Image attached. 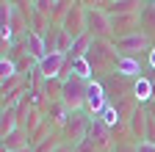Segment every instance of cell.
Returning a JSON list of instances; mask_svg holds the SVG:
<instances>
[{
    "label": "cell",
    "instance_id": "6da1fadb",
    "mask_svg": "<svg viewBox=\"0 0 155 152\" xmlns=\"http://www.w3.org/2000/svg\"><path fill=\"white\" fill-rule=\"evenodd\" d=\"M86 58H89L94 75H105V72L114 75V66H116L119 53H116L114 42H108V39H94V42H91V50L86 53Z\"/></svg>",
    "mask_w": 155,
    "mask_h": 152
},
{
    "label": "cell",
    "instance_id": "7a4b0ae2",
    "mask_svg": "<svg viewBox=\"0 0 155 152\" xmlns=\"http://www.w3.org/2000/svg\"><path fill=\"white\" fill-rule=\"evenodd\" d=\"M86 89L89 83L75 78V75H67L58 86V100H61L69 111H86Z\"/></svg>",
    "mask_w": 155,
    "mask_h": 152
},
{
    "label": "cell",
    "instance_id": "3957f363",
    "mask_svg": "<svg viewBox=\"0 0 155 152\" xmlns=\"http://www.w3.org/2000/svg\"><path fill=\"white\" fill-rule=\"evenodd\" d=\"M89 122H91V116H89L86 111H72L69 119H67V125L58 130V133H61V138L69 147H78V144L86 138V133H89Z\"/></svg>",
    "mask_w": 155,
    "mask_h": 152
},
{
    "label": "cell",
    "instance_id": "277c9868",
    "mask_svg": "<svg viewBox=\"0 0 155 152\" xmlns=\"http://www.w3.org/2000/svg\"><path fill=\"white\" fill-rule=\"evenodd\" d=\"M114 47H116V53L119 55H133V58H139L141 53H150L152 50V39L147 33H133V36H125V39H116L114 42Z\"/></svg>",
    "mask_w": 155,
    "mask_h": 152
},
{
    "label": "cell",
    "instance_id": "5b68a950",
    "mask_svg": "<svg viewBox=\"0 0 155 152\" xmlns=\"http://www.w3.org/2000/svg\"><path fill=\"white\" fill-rule=\"evenodd\" d=\"M86 14H89V8H86L83 3H78V0L69 6V11H67V17H64V22H61V28L72 36V39H78V36L89 33V28H86Z\"/></svg>",
    "mask_w": 155,
    "mask_h": 152
},
{
    "label": "cell",
    "instance_id": "8992f818",
    "mask_svg": "<svg viewBox=\"0 0 155 152\" xmlns=\"http://www.w3.org/2000/svg\"><path fill=\"white\" fill-rule=\"evenodd\" d=\"M67 55L64 53H50L47 55V58H42V61H39L36 64V72L39 75H42V78L45 80H58V78H67Z\"/></svg>",
    "mask_w": 155,
    "mask_h": 152
},
{
    "label": "cell",
    "instance_id": "52a82bcc",
    "mask_svg": "<svg viewBox=\"0 0 155 152\" xmlns=\"http://www.w3.org/2000/svg\"><path fill=\"white\" fill-rule=\"evenodd\" d=\"M86 28H89V33L94 36V39H108V42H114L111 17H108L105 8H94V11H89V14H86Z\"/></svg>",
    "mask_w": 155,
    "mask_h": 152
},
{
    "label": "cell",
    "instance_id": "ba28073f",
    "mask_svg": "<svg viewBox=\"0 0 155 152\" xmlns=\"http://www.w3.org/2000/svg\"><path fill=\"white\" fill-rule=\"evenodd\" d=\"M111 17V31H114V42L133 36L141 31V17L139 14H108Z\"/></svg>",
    "mask_w": 155,
    "mask_h": 152
},
{
    "label": "cell",
    "instance_id": "9c48e42d",
    "mask_svg": "<svg viewBox=\"0 0 155 152\" xmlns=\"http://www.w3.org/2000/svg\"><path fill=\"white\" fill-rule=\"evenodd\" d=\"M108 91H105V83L100 80H89V89H86V113L89 116H100L103 108L108 105Z\"/></svg>",
    "mask_w": 155,
    "mask_h": 152
},
{
    "label": "cell",
    "instance_id": "30bf717a",
    "mask_svg": "<svg viewBox=\"0 0 155 152\" xmlns=\"http://www.w3.org/2000/svg\"><path fill=\"white\" fill-rule=\"evenodd\" d=\"M86 138L97 147V149H103V152H108V149H114V136H111V127L100 119V116H91V122H89V133H86Z\"/></svg>",
    "mask_w": 155,
    "mask_h": 152
},
{
    "label": "cell",
    "instance_id": "8fae6325",
    "mask_svg": "<svg viewBox=\"0 0 155 152\" xmlns=\"http://www.w3.org/2000/svg\"><path fill=\"white\" fill-rule=\"evenodd\" d=\"M127 133H130L133 144L147 141V108H144V105H139V108L127 116Z\"/></svg>",
    "mask_w": 155,
    "mask_h": 152
},
{
    "label": "cell",
    "instance_id": "7c38bea8",
    "mask_svg": "<svg viewBox=\"0 0 155 152\" xmlns=\"http://www.w3.org/2000/svg\"><path fill=\"white\" fill-rule=\"evenodd\" d=\"M141 72H144L141 69V58H133V55H119V58H116L114 75H119L125 80H139V78H144Z\"/></svg>",
    "mask_w": 155,
    "mask_h": 152
},
{
    "label": "cell",
    "instance_id": "4fadbf2b",
    "mask_svg": "<svg viewBox=\"0 0 155 152\" xmlns=\"http://www.w3.org/2000/svg\"><path fill=\"white\" fill-rule=\"evenodd\" d=\"M19 42H22L25 53L31 55V58H33L36 64L42 61V58H47V47H45V39H42V33H33V31H28V33H25Z\"/></svg>",
    "mask_w": 155,
    "mask_h": 152
},
{
    "label": "cell",
    "instance_id": "5bb4252c",
    "mask_svg": "<svg viewBox=\"0 0 155 152\" xmlns=\"http://www.w3.org/2000/svg\"><path fill=\"white\" fill-rule=\"evenodd\" d=\"M130 89H133V97H136V102H139V105L155 100V80H150L147 75H144V78H139V80H133Z\"/></svg>",
    "mask_w": 155,
    "mask_h": 152
},
{
    "label": "cell",
    "instance_id": "9a60e30c",
    "mask_svg": "<svg viewBox=\"0 0 155 152\" xmlns=\"http://www.w3.org/2000/svg\"><path fill=\"white\" fill-rule=\"evenodd\" d=\"M28 147H31V133L22 127H17L11 136L3 138V152H17V149H28Z\"/></svg>",
    "mask_w": 155,
    "mask_h": 152
},
{
    "label": "cell",
    "instance_id": "2e32d148",
    "mask_svg": "<svg viewBox=\"0 0 155 152\" xmlns=\"http://www.w3.org/2000/svg\"><path fill=\"white\" fill-rule=\"evenodd\" d=\"M67 75H75V78H81V80H94V69L89 64V58H69L67 61Z\"/></svg>",
    "mask_w": 155,
    "mask_h": 152
},
{
    "label": "cell",
    "instance_id": "e0dca14e",
    "mask_svg": "<svg viewBox=\"0 0 155 152\" xmlns=\"http://www.w3.org/2000/svg\"><path fill=\"white\" fill-rule=\"evenodd\" d=\"M144 0H116V3H108V14H141Z\"/></svg>",
    "mask_w": 155,
    "mask_h": 152
},
{
    "label": "cell",
    "instance_id": "ac0fdd59",
    "mask_svg": "<svg viewBox=\"0 0 155 152\" xmlns=\"http://www.w3.org/2000/svg\"><path fill=\"white\" fill-rule=\"evenodd\" d=\"M19 127V119H17V108H3V116H0V138L11 136V133Z\"/></svg>",
    "mask_w": 155,
    "mask_h": 152
},
{
    "label": "cell",
    "instance_id": "d6986e66",
    "mask_svg": "<svg viewBox=\"0 0 155 152\" xmlns=\"http://www.w3.org/2000/svg\"><path fill=\"white\" fill-rule=\"evenodd\" d=\"M91 42H94V36L91 33H83V36H78V39L72 42V50L67 58H86V53L91 50Z\"/></svg>",
    "mask_w": 155,
    "mask_h": 152
},
{
    "label": "cell",
    "instance_id": "ffe728a7",
    "mask_svg": "<svg viewBox=\"0 0 155 152\" xmlns=\"http://www.w3.org/2000/svg\"><path fill=\"white\" fill-rule=\"evenodd\" d=\"M139 17H141V33H147L152 39V33H155V3H144Z\"/></svg>",
    "mask_w": 155,
    "mask_h": 152
},
{
    "label": "cell",
    "instance_id": "44dd1931",
    "mask_svg": "<svg viewBox=\"0 0 155 152\" xmlns=\"http://www.w3.org/2000/svg\"><path fill=\"white\" fill-rule=\"evenodd\" d=\"M100 119H103V122H105V125H108L111 130H114L116 125H122V127H127V119H122V113L116 111V105H114V102H108V105L103 108V113H100Z\"/></svg>",
    "mask_w": 155,
    "mask_h": 152
},
{
    "label": "cell",
    "instance_id": "7402d4cb",
    "mask_svg": "<svg viewBox=\"0 0 155 152\" xmlns=\"http://www.w3.org/2000/svg\"><path fill=\"white\" fill-rule=\"evenodd\" d=\"M64 144V138H61V133H50L47 138H42L39 144H33V152H55L58 147Z\"/></svg>",
    "mask_w": 155,
    "mask_h": 152
},
{
    "label": "cell",
    "instance_id": "603a6c76",
    "mask_svg": "<svg viewBox=\"0 0 155 152\" xmlns=\"http://www.w3.org/2000/svg\"><path fill=\"white\" fill-rule=\"evenodd\" d=\"M58 36H61V25H50L47 31H45V47H47V55L50 53H58Z\"/></svg>",
    "mask_w": 155,
    "mask_h": 152
},
{
    "label": "cell",
    "instance_id": "cb8c5ba5",
    "mask_svg": "<svg viewBox=\"0 0 155 152\" xmlns=\"http://www.w3.org/2000/svg\"><path fill=\"white\" fill-rule=\"evenodd\" d=\"M55 6H58V0H33V11L42 14V17H47L50 22H53V11H55Z\"/></svg>",
    "mask_w": 155,
    "mask_h": 152
},
{
    "label": "cell",
    "instance_id": "d4e9b609",
    "mask_svg": "<svg viewBox=\"0 0 155 152\" xmlns=\"http://www.w3.org/2000/svg\"><path fill=\"white\" fill-rule=\"evenodd\" d=\"M14 75H19L17 61H14V58H6V55H3V61H0V80H8V78H14Z\"/></svg>",
    "mask_w": 155,
    "mask_h": 152
},
{
    "label": "cell",
    "instance_id": "484cf974",
    "mask_svg": "<svg viewBox=\"0 0 155 152\" xmlns=\"http://www.w3.org/2000/svg\"><path fill=\"white\" fill-rule=\"evenodd\" d=\"M78 3H83L89 11H94V8H108V0H78Z\"/></svg>",
    "mask_w": 155,
    "mask_h": 152
},
{
    "label": "cell",
    "instance_id": "4316f807",
    "mask_svg": "<svg viewBox=\"0 0 155 152\" xmlns=\"http://www.w3.org/2000/svg\"><path fill=\"white\" fill-rule=\"evenodd\" d=\"M75 152H103V149H97V147H94V144H91L89 138H83L81 144L75 147Z\"/></svg>",
    "mask_w": 155,
    "mask_h": 152
},
{
    "label": "cell",
    "instance_id": "83f0119b",
    "mask_svg": "<svg viewBox=\"0 0 155 152\" xmlns=\"http://www.w3.org/2000/svg\"><path fill=\"white\" fill-rule=\"evenodd\" d=\"M111 152H136V144H114Z\"/></svg>",
    "mask_w": 155,
    "mask_h": 152
},
{
    "label": "cell",
    "instance_id": "f1b7e54d",
    "mask_svg": "<svg viewBox=\"0 0 155 152\" xmlns=\"http://www.w3.org/2000/svg\"><path fill=\"white\" fill-rule=\"evenodd\" d=\"M136 152H155V147L147 144V141H141V144H136Z\"/></svg>",
    "mask_w": 155,
    "mask_h": 152
},
{
    "label": "cell",
    "instance_id": "f546056e",
    "mask_svg": "<svg viewBox=\"0 0 155 152\" xmlns=\"http://www.w3.org/2000/svg\"><path fill=\"white\" fill-rule=\"evenodd\" d=\"M147 64H150V69H155V44H152V50L147 53Z\"/></svg>",
    "mask_w": 155,
    "mask_h": 152
},
{
    "label": "cell",
    "instance_id": "4dcf8cb0",
    "mask_svg": "<svg viewBox=\"0 0 155 152\" xmlns=\"http://www.w3.org/2000/svg\"><path fill=\"white\" fill-rule=\"evenodd\" d=\"M144 108H147V113H150V119H155V100H152V102H147Z\"/></svg>",
    "mask_w": 155,
    "mask_h": 152
},
{
    "label": "cell",
    "instance_id": "1f68e13d",
    "mask_svg": "<svg viewBox=\"0 0 155 152\" xmlns=\"http://www.w3.org/2000/svg\"><path fill=\"white\" fill-rule=\"evenodd\" d=\"M55 152H75V147H69V144H67V141H64V144H61V147H58V149H55Z\"/></svg>",
    "mask_w": 155,
    "mask_h": 152
},
{
    "label": "cell",
    "instance_id": "d6a6232c",
    "mask_svg": "<svg viewBox=\"0 0 155 152\" xmlns=\"http://www.w3.org/2000/svg\"><path fill=\"white\" fill-rule=\"evenodd\" d=\"M17 152H33V147H28V149H17Z\"/></svg>",
    "mask_w": 155,
    "mask_h": 152
},
{
    "label": "cell",
    "instance_id": "836d02e7",
    "mask_svg": "<svg viewBox=\"0 0 155 152\" xmlns=\"http://www.w3.org/2000/svg\"><path fill=\"white\" fill-rule=\"evenodd\" d=\"M144 3H152V0H144Z\"/></svg>",
    "mask_w": 155,
    "mask_h": 152
},
{
    "label": "cell",
    "instance_id": "e575fe53",
    "mask_svg": "<svg viewBox=\"0 0 155 152\" xmlns=\"http://www.w3.org/2000/svg\"><path fill=\"white\" fill-rule=\"evenodd\" d=\"M108 3H116V0H108Z\"/></svg>",
    "mask_w": 155,
    "mask_h": 152
},
{
    "label": "cell",
    "instance_id": "d590c367",
    "mask_svg": "<svg viewBox=\"0 0 155 152\" xmlns=\"http://www.w3.org/2000/svg\"><path fill=\"white\" fill-rule=\"evenodd\" d=\"M31 3H33V0H31Z\"/></svg>",
    "mask_w": 155,
    "mask_h": 152
}]
</instances>
